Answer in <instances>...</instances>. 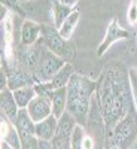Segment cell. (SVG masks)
I'll return each mask as SVG.
<instances>
[{"label": "cell", "mask_w": 137, "mask_h": 149, "mask_svg": "<svg viewBox=\"0 0 137 149\" xmlns=\"http://www.w3.org/2000/svg\"><path fill=\"white\" fill-rule=\"evenodd\" d=\"M79 76H72L67 85V107L72 115H76L78 104H79Z\"/></svg>", "instance_id": "obj_7"}, {"label": "cell", "mask_w": 137, "mask_h": 149, "mask_svg": "<svg viewBox=\"0 0 137 149\" xmlns=\"http://www.w3.org/2000/svg\"><path fill=\"white\" fill-rule=\"evenodd\" d=\"M83 149H92V140H91V137H85L83 139Z\"/></svg>", "instance_id": "obj_27"}, {"label": "cell", "mask_w": 137, "mask_h": 149, "mask_svg": "<svg viewBox=\"0 0 137 149\" xmlns=\"http://www.w3.org/2000/svg\"><path fill=\"white\" fill-rule=\"evenodd\" d=\"M39 26L34 24L33 21H26L22 24V29H21V39L24 45H33L37 40V36H39Z\"/></svg>", "instance_id": "obj_11"}, {"label": "cell", "mask_w": 137, "mask_h": 149, "mask_svg": "<svg viewBox=\"0 0 137 149\" xmlns=\"http://www.w3.org/2000/svg\"><path fill=\"white\" fill-rule=\"evenodd\" d=\"M130 79H131V91H133V97L136 100V106H137V73L134 70L130 72Z\"/></svg>", "instance_id": "obj_21"}, {"label": "cell", "mask_w": 137, "mask_h": 149, "mask_svg": "<svg viewBox=\"0 0 137 149\" xmlns=\"http://www.w3.org/2000/svg\"><path fill=\"white\" fill-rule=\"evenodd\" d=\"M91 90H92V84L90 81L81 78V81H79V104H78V110H76L78 118H83L86 115V112H88Z\"/></svg>", "instance_id": "obj_4"}, {"label": "cell", "mask_w": 137, "mask_h": 149, "mask_svg": "<svg viewBox=\"0 0 137 149\" xmlns=\"http://www.w3.org/2000/svg\"><path fill=\"white\" fill-rule=\"evenodd\" d=\"M5 30H6V40H10V33H12V22L9 18L5 19Z\"/></svg>", "instance_id": "obj_24"}, {"label": "cell", "mask_w": 137, "mask_h": 149, "mask_svg": "<svg viewBox=\"0 0 137 149\" xmlns=\"http://www.w3.org/2000/svg\"><path fill=\"white\" fill-rule=\"evenodd\" d=\"M57 118L54 115L48 116L46 119L40 121L36 124V137L42 140H51L54 139V136L57 133Z\"/></svg>", "instance_id": "obj_5"}, {"label": "cell", "mask_w": 137, "mask_h": 149, "mask_svg": "<svg viewBox=\"0 0 137 149\" xmlns=\"http://www.w3.org/2000/svg\"><path fill=\"white\" fill-rule=\"evenodd\" d=\"M66 104H67V90L66 88L54 90V95H52V115L57 119H60L61 115L64 113Z\"/></svg>", "instance_id": "obj_10"}, {"label": "cell", "mask_w": 137, "mask_h": 149, "mask_svg": "<svg viewBox=\"0 0 137 149\" xmlns=\"http://www.w3.org/2000/svg\"><path fill=\"white\" fill-rule=\"evenodd\" d=\"M27 110L34 122H40V121L46 119L48 116H51V106H49L46 98H43L40 95L34 97L30 102V104L27 106Z\"/></svg>", "instance_id": "obj_2"}, {"label": "cell", "mask_w": 137, "mask_h": 149, "mask_svg": "<svg viewBox=\"0 0 137 149\" xmlns=\"http://www.w3.org/2000/svg\"><path fill=\"white\" fill-rule=\"evenodd\" d=\"M10 128H8V121L2 118V137H6Z\"/></svg>", "instance_id": "obj_26"}, {"label": "cell", "mask_w": 137, "mask_h": 149, "mask_svg": "<svg viewBox=\"0 0 137 149\" xmlns=\"http://www.w3.org/2000/svg\"><path fill=\"white\" fill-rule=\"evenodd\" d=\"M34 94H36V90L31 88V86H22V88H18L14 91L15 102L21 109H24L26 106L30 104V102L34 98Z\"/></svg>", "instance_id": "obj_15"}, {"label": "cell", "mask_w": 137, "mask_h": 149, "mask_svg": "<svg viewBox=\"0 0 137 149\" xmlns=\"http://www.w3.org/2000/svg\"><path fill=\"white\" fill-rule=\"evenodd\" d=\"M70 15V12H69V8L64 6V5H57L55 8V19H57V26L61 27V24L64 22V19Z\"/></svg>", "instance_id": "obj_20"}, {"label": "cell", "mask_w": 137, "mask_h": 149, "mask_svg": "<svg viewBox=\"0 0 137 149\" xmlns=\"http://www.w3.org/2000/svg\"><path fill=\"white\" fill-rule=\"evenodd\" d=\"M45 42L48 48L55 54V55H64L66 54V46H64V39L57 33L55 30L46 27L45 29Z\"/></svg>", "instance_id": "obj_6"}, {"label": "cell", "mask_w": 137, "mask_h": 149, "mask_svg": "<svg viewBox=\"0 0 137 149\" xmlns=\"http://www.w3.org/2000/svg\"><path fill=\"white\" fill-rule=\"evenodd\" d=\"M78 0H58V3H61V5H64V6H67V8H70V6H73L74 3H76Z\"/></svg>", "instance_id": "obj_28"}, {"label": "cell", "mask_w": 137, "mask_h": 149, "mask_svg": "<svg viewBox=\"0 0 137 149\" xmlns=\"http://www.w3.org/2000/svg\"><path fill=\"white\" fill-rule=\"evenodd\" d=\"M19 61L24 64V67L27 69H36L37 66H39V51H37L36 48H27L24 49V51H21L19 54Z\"/></svg>", "instance_id": "obj_14"}, {"label": "cell", "mask_w": 137, "mask_h": 149, "mask_svg": "<svg viewBox=\"0 0 137 149\" xmlns=\"http://www.w3.org/2000/svg\"><path fill=\"white\" fill-rule=\"evenodd\" d=\"M121 36H127L125 31H121L119 27L116 26V22L113 21L112 26L109 27V31H107V36H106V42L103 43V46L100 48V52H104V49L109 46V43H112L113 40H116V37H121Z\"/></svg>", "instance_id": "obj_18"}, {"label": "cell", "mask_w": 137, "mask_h": 149, "mask_svg": "<svg viewBox=\"0 0 137 149\" xmlns=\"http://www.w3.org/2000/svg\"><path fill=\"white\" fill-rule=\"evenodd\" d=\"M15 125H17V130L19 133L21 142L36 136V125H34V121L31 119V116L29 115V110L21 109L18 112V118H17Z\"/></svg>", "instance_id": "obj_3"}, {"label": "cell", "mask_w": 137, "mask_h": 149, "mask_svg": "<svg viewBox=\"0 0 137 149\" xmlns=\"http://www.w3.org/2000/svg\"><path fill=\"white\" fill-rule=\"evenodd\" d=\"M2 149H14V148H12L10 145H8V143L5 142V143H2Z\"/></svg>", "instance_id": "obj_29"}, {"label": "cell", "mask_w": 137, "mask_h": 149, "mask_svg": "<svg viewBox=\"0 0 137 149\" xmlns=\"http://www.w3.org/2000/svg\"><path fill=\"white\" fill-rule=\"evenodd\" d=\"M30 82H31V79H30V76H29L27 73H24V72H15V73L9 74L8 86H9V90L15 91L18 88H22V86H27Z\"/></svg>", "instance_id": "obj_16"}, {"label": "cell", "mask_w": 137, "mask_h": 149, "mask_svg": "<svg viewBox=\"0 0 137 149\" xmlns=\"http://www.w3.org/2000/svg\"><path fill=\"white\" fill-rule=\"evenodd\" d=\"M78 19H79V12H70V15L64 19V22L60 27V36L63 39H69L72 36V31H73L74 26H76Z\"/></svg>", "instance_id": "obj_17"}, {"label": "cell", "mask_w": 137, "mask_h": 149, "mask_svg": "<svg viewBox=\"0 0 137 149\" xmlns=\"http://www.w3.org/2000/svg\"><path fill=\"white\" fill-rule=\"evenodd\" d=\"M116 139H118V143L121 145V148H127L133 139V124L130 119H125V121H122L119 125L116 127Z\"/></svg>", "instance_id": "obj_9"}, {"label": "cell", "mask_w": 137, "mask_h": 149, "mask_svg": "<svg viewBox=\"0 0 137 149\" xmlns=\"http://www.w3.org/2000/svg\"><path fill=\"white\" fill-rule=\"evenodd\" d=\"M128 21H130V24H134L137 21V2L136 0L131 3V6L128 9Z\"/></svg>", "instance_id": "obj_22"}, {"label": "cell", "mask_w": 137, "mask_h": 149, "mask_svg": "<svg viewBox=\"0 0 137 149\" xmlns=\"http://www.w3.org/2000/svg\"><path fill=\"white\" fill-rule=\"evenodd\" d=\"M72 67L70 64H66L63 66V69H61L55 76L52 78L51 84H49V88L51 90H60V88H64V85L69 84V81L72 79Z\"/></svg>", "instance_id": "obj_13"}, {"label": "cell", "mask_w": 137, "mask_h": 149, "mask_svg": "<svg viewBox=\"0 0 137 149\" xmlns=\"http://www.w3.org/2000/svg\"><path fill=\"white\" fill-rule=\"evenodd\" d=\"M39 149H54L52 146V142H49V140H39Z\"/></svg>", "instance_id": "obj_25"}, {"label": "cell", "mask_w": 137, "mask_h": 149, "mask_svg": "<svg viewBox=\"0 0 137 149\" xmlns=\"http://www.w3.org/2000/svg\"><path fill=\"white\" fill-rule=\"evenodd\" d=\"M74 121L72 119L70 113H63L57 124V133L55 136H61V137H67L70 139L72 134H73V130H74Z\"/></svg>", "instance_id": "obj_12"}, {"label": "cell", "mask_w": 137, "mask_h": 149, "mask_svg": "<svg viewBox=\"0 0 137 149\" xmlns=\"http://www.w3.org/2000/svg\"><path fill=\"white\" fill-rule=\"evenodd\" d=\"M64 63L63 60H60L57 55H54L52 52H45L42 57H40V61H39V66L34 69V74L33 78L34 81L37 82H51L52 78L55 74L63 69Z\"/></svg>", "instance_id": "obj_1"}, {"label": "cell", "mask_w": 137, "mask_h": 149, "mask_svg": "<svg viewBox=\"0 0 137 149\" xmlns=\"http://www.w3.org/2000/svg\"><path fill=\"white\" fill-rule=\"evenodd\" d=\"M17 102H15V97L14 94H10L8 90H2V110H3V113L5 116L12 122V124H15L17 122V118H18V112L17 110Z\"/></svg>", "instance_id": "obj_8"}, {"label": "cell", "mask_w": 137, "mask_h": 149, "mask_svg": "<svg viewBox=\"0 0 137 149\" xmlns=\"http://www.w3.org/2000/svg\"><path fill=\"white\" fill-rule=\"evenodd\" d=\"M22 149H39V142L33 136V137H30L27 140H22Z\"/></svg>", "instance_id": "obj_23"}, {"label": "cell", "mask_w": 137, "mask_h": 149, "mask_svg": "<svg viewBox=\"0 0 137 149\" xmlns=\"http://www.w3.org/2000/svg\"><path fill=\"white\" fill-rule=\"evenodd\" d=\"M113 149H116V148H113Z\"/></svg>", "instance_id": "obj_30"}, {"label": "cell", "mask_w": 137, "mask_h": 149, "mask_svg": "<svg viewBox=\"0 0 137 149\" xmlns=\"http://www.w3.org/2000/svg\"><path fill=\"white\" fill-rule=\"evenodd\" d=\"M70 148L72 149H83V130L81 125H76L70 137Z\"/></svg>", "instance_id": "obj_19"}]
</instances>
